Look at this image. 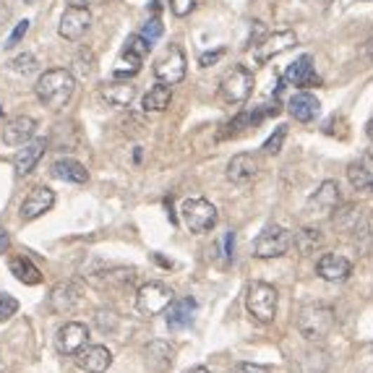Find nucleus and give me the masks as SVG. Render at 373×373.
Masks as SVG:
<instances>
[{
  "instance_id": "obj_1",
  "label": "nucleus",
  "mask_w": 373,
  "mask_h": 373,
  "mask_svg": "<svg viewBox=\"0 0 373 373\" xmlns=\"http://www.w3.org/2000/svg\"><path fill=\"white\" fill-rule=\"evenodd\" d=\"M76 91V79L65 68H50L37 79L34 94L47 110H63Z\"/></svg>"
},
{
  "instance_id": "obj_2",
  "label": "nucleus",
  "mask_w": 373,
  "mask_h": 373,
  "mask_svg": "<svg viewBox=\"0 0 373 373\" xmlns=\"http://www.w3.org/2000/svg\"><path fill=\"white\" fill-rule=\"evenodd\" d=\"M298 332L303 337L310 339V342H321L332 334V329L337 324V316H334V308L327 306V303H308L298 310Z\"/></svg>"
},
{
  "instance_id": "obj_3",
  "label": "nucleus",
  "mask_w": 373,
  "mask_h": 373,
  "mask_svg": "<svg viewBox=\"0 0 373 373\" xmlns=\"http://www.w3.org/2000/svg\"><path fill=\"white\" fill-rule=\"evenodd\" d=\"M280 306V292L269 282H251L246 287V308L259 324H272Z\"/></svg>"
},
{
  "instance_id": "obj_4",
  "label": "nucleus",
  "mask_w": 373,
  "mask_h": 373,
  "mask_svg": "<svg viewBox=\"0 0 373 373\" xmlns=\"http://www.w3.org/2000/svg\"><path fill=\"white\" fill-rule=\"evenodd\" d=\"M254 91V73L246 65H233L222 81H219V97L228 105H243Z\"/></svg>"
},
{
  "instance_id": "obj_5",
  "label": "nucleus",
  "mask_w": 373,
  "mask_h": 373,
  "mask_svg": "<svg viewBox=\"0 0 373 373\" xmlns=\"http://www.w3.org/2000/svg\"><path fill=\"white\" fill-rule=\"evenodd\" d=\"M181 217L185 222V228L201 235V233H209L217 225V207L207 199H185L181 207Z\"/></svg>"
},
{
  "instance_id": "obj_6",
  "label": "nucleus",
  "mask_w": 373,
  "mask_h": 373,
  "mask_svg": "<svg viewBox=\"0 0 373 373\" xmlns=\"http://www.w3.org/2000/svg\"><path fill=\"white\" fill-rule=\"evenodd\" d=\"M185 71H188V60H185L181 45H170L155 60V79L159 84H167V86L181 84L185 79Z\"/></svg>"
},
{
  "instance_id": "obj_7",
  "label": "nucleus",
  "mask_w": 373,
  "mask_h": 373,
  "mask_svg": "<svg viewBox=\"0 0 373 373\" xmlns=\"http://www.w3.org/2000/svg\"><path fill=\"white\" fill-rule=\"evenodd\" d=\"M175 301V292L167 287L164 282H144L136 292V308L144 313V316H159L167 310V306Z\"/></svg>"
},
{
  "instance_id": "obj_8",
  "label": "nucleus",
  "mask_w": 373,
  "mask_h": 373,
  "mask_svg": "<svg viewBox=\"0 0 373 373\" xmlns=\"http://www.w3.org/2000/svg\"><path fill=\"white\" fill-rule=\"evenodd\" d=\"M292 248L290 230L280 228V225H269L261 235L254 240V256L256 259H280Z\"/></svg>"
},
{
  "instance_id": "obj_9",
  "label": "nucleus",
  "mask_w": 373,
  "mask_h": 373,
  "mask_svg": "<svg viewBox=\"0 0 373 373\" xmlns=\"http://www.w3.org/2000/svg\"><path fill=\"white\" fill-rule=\"evenodd\" d=\"M84 345H89V327L81 321H65L55 332V350L60 355H76Z\"/></svg>"
},
{
  "instance_id": "obj_10",
  "label": "nucleus",
  "mask_w": 373,
  "mask_h": 373,
  "mask_svg": "<svg viewBox=\"0 0 373 373\" xmlns=\"http://www.w3.org/2000/svg\"><path fill=\"white\" fill-rule=\"evenodd\" d=\"M298 42V37H295V32H290V29H282V32H274V34H266L259 45H254V58L256 63H269L272 58H277V55L287 53L292 45Z\"/></svg>"
},
{
  "instance_id": "obj_11",
  "label": "nucleus",
  "mask_w": 373,
  "mask_h": 373,
  "mask_svg": "<svg viewBox=\"0 0 373 373\" xmlns=\"http://www.w3.org/2000/svg\"><path fill=\"white\" fill-rule=\"evenodd\" d=\"M53 207H55V193L50 191L47 185H37V188L29 191L27 199L21 201L18 214H21L24 222H34V219H39L42 214H47Z\"/></svg>"
},
{
  "instance_id": "obj_12",
  "label": "nucleus",
  "mask_w": 373,
  "mask_h": 373,
  "mask_svg": "<svg viewBox=\"0 0 373 373\" xmlns=\"http://www.w3.org/2000/svg\"><path fill=\"white\" fill-rule=\"evenodd\" d=\"M261 173V162L256 155H248V152H240L228 162V181L233 185H248L254 183Z\"/></svg>"
},
{
  "instance_id": "obj_13",
  "label": "nucleus",
  "mask_w": 373,
  "mask_h": 373,
  "mask_svg": "<svg viewBox=\"0 0 373 373\" xmlns=\"http://www.w3.org/2000/svg\"><path fill=\"white\" fill-rule=\"evenodd\" d=\"M89 27H91L89 8H73V6H68L65 13H63V18H60V27H58V32H60V37L68 39V42H79V39L89 32Z\"/></svg>"
},
{
  "instance_id": "obj_14",
  "label": "nucleus",
  "mask_w": 373,
  "mask_h": 373,
  "mask_svg": "<svg viewBox=\"0 0 373 373\" xmlns=\"http://www.w3.org/2000/svg\"><path fill=\"white\" fill-rule=\"evenodd\" d=\"M73 360L86 373H107V368L112 365V353L105 345H84L73 355Z\"/></svg>"
},
{
  "instance_id": "obj_15",
  "label": "nucleus",
  "mask_w": 373,
  "mask_h": 373,
  "mask_svg": "<svg viewBox=\"0 0 373 373\" xmlns=\"http://www.w3.org/2000/svg\"><path fill=\"white\" fill-rule=\"evenodd\" d=\"M79 303H81V290H79L73 282L55 284L53 292H50V298H47L50 310L58 313V316H68V313H73V310L79 308Z\"/></svg>"
},
{
  "instance_id": "obj_16",
  "label": "nucleus",
  "mask_w": 373,
  "mask_h": 373,
  "mask_svg": "<svg viewBox=\"0 0 373 373\" xmlns=\"http://www.w3.org/2000/svg\"><path fill=\"white\" fill-rule=\"evenodd\" d=\"M282 81L290 84V86H298V89L319 86L321 79H319V73H316V68H313V58H310V55H301L295 63L287 65Z\"/></svg>"
},
{
  "instance_id": "obj_17",
  "label": "nucleus",
  "mask_w": 373,
  "mask_h": 373,
  "mask_svg": "<svg viewBox=\"0 0 373 373\" xmlns=\"http://www.w3.org/2000/svg\"><path fill=\"white\" fill-rule=\"evenodd\" d=\"M144 363L149 371L155 373H167L175 363V347L164 339H152L144 347Z\"/></svg>"
},
{
  "instance_id": "obj_18",
  "label": "nucleus",
  "mask_w": 373,
  "mask_h": 373,
  "mask_svg": "<svg viewBox=\"0 0 373 373\" xmlns=\"http://www.w3.org/2000/svg\"><path fill=\"white\" fill-rule=\"evenodd\" d=\"M316 274L324 282H345L347 277L353 274V264L342 254H324L316 261Z\"/></svg>"
},
{
  "instance_id": "obj_19",
  "label": "nucleus",
  "mask_w": 373,
  "mask_h": 373,
  "mask_svg": "<svg viewBox=\"0 0 373 373\" xmlns=\"http://www.w3.org/2000/svg\"><path fill=\"white\" fill-rule=\"evenodd\" d=\"M24 149H18L13 157V170L16 175H29L37 167V162L45 157L47 152V138H29L27 144H21Z\"/></svg>"
},
{
  "instance_id": "obj_20",
  "label": "nucleus",
  "mask_w": 373,
  "mask_h": 373,
  "mask_svg": "<svg viewBox=\"0 0 373 373\" xmlns=\"http://www.w3.org/2000/svg\"><path fill=\"white\" fill-rule=\"evenodd\" d=\"M37 131V120L29 115H16L3 126V141L8 146H21L27 144L29 138H34Z\"/></svg>"
},
{
  "instance_id": "obj_21",
  "label": "nucleus",
  "mask_w": 373,
  "mask_h": 373,
  "mask_svg": "<svg viewBox=\"0 0 373 373\" xmlns=\"http://www.w3.org/2000/svg\"><path fill=\"white\" fill-rule=\"evenodd\" d=\"M337 204H339L337 181H324L319 185V191L308 199V207H306V209H308L310 214H327V211L337 209Z\"/></svg>"
},
{
  "instance_id": "obj_22",
  "label": "nucleus",
  "mask_w": 373,
  "mask_h": 373,
  "mask_svg": "<svg viewBox=\"0 0 373 373\" xmlns=\"http://www.w3.org/2000/svg\"><path fill=\"white\" fill-rule=\"evenodd\" d=\"M193 313H196V301L193 298H181V301H173L167 306V329L170 332H181V329L191 327L193 324Z\"/></svg>"
},
{
  "instance_id": "obj_23",
  "label": "nucleus",
  "mask_w": 373,
  "mask_h": 373,
  "mask_svg": "<svg viewBox=\"0 0 373 373\" xmlns=\"http://www.w3.org/2000/svg\"><path fill=\"white\" fill-rule=\"evenodd\" d=\"M287 110H290V115L298 120V123H310V120L319 115L321 102L316 100L310 91H298V94H292L290 97Z\"/></svg>"
},
{
  "instance_id": "obj_24",
  "label": "nucleus",
  "mask_w": 373,
  "mask_h": 373,
  "mask_svg": "<svg viewBox=\"0 0 373 373\" xmlns=\"http://www.w3.org/2000/svg\"><path fill=\"white\" fill-rule=\"evenodd\" d=\"M347 181L353 183L355 191H373V152L363 155L358 162L347 167Z\"/></svg>"
},
{
  "instance_id": "obj_25",
  "label": "nucleus",
  "mask_w": 373,
  "mask_h": 373,
  "mask_svg": "<svg viewBox=\"0 0 373 373\" xmlns=\"http://www.w3.org/2000/svg\"><path fill=\"white\" fill-rule=\"evenodd\" d=\"M102 97L112 107H128L133 102V97H136V86L128 81V79H118V81L102 86Z\"/></svg>"
},
{
  "instance_id": "obj_26",
  "label": "nucleus",
  "mask_w": 373,
  "mask_h": 373,
  "mask_svg": "<svg viewBox=\"0 0 373 373\" xmlns=\"http://www.w3.org/2000/svg\"><path fill=\"white\" fill-rule=\"evenodd\" d=\"M53 178L58 181H65V183H86L89 181V170L84 167L79 159H71V157H63V159H58L53 164Z\"/></svg>"
},
{
  "instance_id": "obj_27",
  "label": "nucleus",
  "mask_w": 373,
  "mask_h": 373,
  "mask_svg": "<svg viewBox=\"0 0 373 373\" xmlns=\"http://www.w3.org/2000/svg\"><path fill=\"white\" fill-rule=\"evenodd\" d=\"M170 100H173V89H170L167 84L157 81L155 86L144 94L141 107H144V112H164V110L170 107Z\"/></svg>"
},
{
  "instance_id": "obj_28",
  "label": "nucleus",
  "mask_w": 373,
  "mask_h": 373,
  "mask_svg": "<svg viewBox=\"0 0 373 373\" xmlns=\"http://www.w3.org/2000/svg\"><path fill=\"white\" fill-rule=\"evenodd\" d=\"M8 269L18 282H24V284H39L42 282V272L32 264V259H27V256H13V259L8 261Z\"/></svg>"
},
{
  "instance_id": "obj_29",
  "label": "nucleus",
  "mask_w": 373,
  "mask_h": 373,
  "mask_svg": "<svg viewBox=\"0 0 373 373\" xmlns=\"http://www.w3.org/2000/svg\"><path fill=\"white\" fill-rule=\"evenodd\" d=\"M292 243H295V248H298L303 256H310L324 246V235H321V230H316V228H303L298 235L292 237Z\"/></svg>"
},
{
  "instance_id": "obj_30",
  "label": "nucleus",
  "mask_w": 373,
  "mask_h": 373,
  "mask_svg": "<svg viewBox=\"0 0 373 373\" xmlns=\"http://www.w3.org/2000/svg\"><path fill=\"white\" fill-rule=\"evenodd\" d=\"M141 58H136V55H131L123 50V55L118 58V63H115V68H112V73H115V79H133L138 71H141Z\"/></svg>"
},
{
  "instance_id": "obj_31",
  "label": "nucleus",
  "mask_w": 373,
  "mask_h": 373,
  "mask_svg": "<svg viewBox=\"0 0 373 373\" xmlns=\"http://www.w3.org/2000/svg\"><path fill=\"white\" fill-rule=\"evenodd\" d=\"M8 65L13 73H24V76H29V73L37 71V58L32 53H21V55H16Z\"/></svg>"
},
{
  "instance_id": "obj_32",
  "label": "nucleus",
  "mask_w": 373,
  "mask_h": 373,
  "mask_svg": "<svg viewBox=\"0 0 373 373\" xmlns=\"http://www.w3.org/2000/svg\"><path fill=\"white\" fill-rule=\"evenodd\" d=\"M149 50H152V42H146L141 34H131L126 39V53L136 55V58H141V60L149 55Z\"/></svg>"
},
{
  "instance_id": "obj_33",
  "label": "nucleus",
  "mask_w": 373,
  "mask_h": 373,
  "mask_svg": "<svg viewBox=\"0 0 373 373\" xmlns=\"http://www.w3.org/2000/svg\"><path fill=\"white\" fill-rule=\"evenodd\" d=\"M284 138H287V126H277V128H274V133L266 138V144H264L266 155H280V152H282Z\"/></svg>"
},
{
  "instance_id": "obj_34",
  "label": "nucleus",
  "mask_w": 373,
  "mask_h": 373,
  "mask_svg": "<svg viewBox=\"0 0 373 373\" xmlns=\"http://www.w3.org/2000/svg\"><path fill=\"white\" fill-rule=\"evenodd\" d=\"M94 321H97V327L102 329V332H115L118 329V313L110 308H100L97 310V316H94Z\"/></svg>"
},
{
  "instance_id": "obj_35",
  "label": "nucleus",
  "mask_w": 373,
  "mask_h": 373,
  "mask_svg": "<svg viewBox=\"0 0 373 373\" xmlns=\"http://www.w3.org/2000/svg\"><path fill=\"white\" fill-rule=\"evenodd\" d=\"M162 32H164V27H162V21H159V16H152L144 24V27H141V32H138V34L144 37L146 42H157V39L162 37Z\"/></svg>"
},
{
  "instance_id": "obj_36",
  "label": "nucleus",
  "mask_w": 373,
  "mask_h": 373,
  "mask_svg": "<svg viewBox=\"0 0 373 373\" xmlns=\"http://www.w3.org/2000/svg\"><path fill=\"white\" fill-rule=\"evenodd\" d=\"M18 301L8 292H0V321H8L11 316H16Z\"/></svg>"
},
{
  "instance_id": "obj_37",
  "label": "nucleus",
  "mask_w": 373,
  "mask_h": 373,
  "mask_svg": "<svg viewBox=\"0 0 373 373\" xmlns=\"http://www.w3.org/2000/svg\"><path fill=\"white\" fill-rule=\"evenodd\" d=\"M27 32H29V21L27 18H24V21H18L16 24V29H13V32H11V37H8V42H6V50H11V47H16L18 42H21V39H24V37H27Z\"/></svg>"
},
{
  "instance_id": "obj_38",
  "label": "nucleus",
  "mask_w": 373,
  "mask_h": 373,
  "mask_svg": "<svg viewBox=\"0 0 373 373\" xmlns=\"http://www.w3.org/2000/svg\"><path fill=\"white\" fill-rule=\"evenodd\" d=\"M193 8H196V0H170V11L178 18H185Z\"/></svg>"
},
{
  "instance_id": "obj_39",
  "label": "nucleus",
  "mask_w": 373,
  "mask_h": 373,
  "mask_svg": "<svg viewBox=\"0 0 373 373\" xmlns=\"http://www.w3.org/2000/svg\"><path fill=\"white\" fill-rule=\"evenodd\" d=\"M233 373H269V368L259 363H237Z\"/></svg>"
},
{
  "instance_id": "obj_40",
  "label": "nucleus",
  "mask_w": 373,
  "mask_h": 373,
  "mask_svg": "<svg viewBox=\"0 0 373 373\" xmlns=\"http://www.w3.org/2000/svg\"><path fill=\"white\" fill-rule=\"evenodd\" d=\"M222 55H225V50H222V47H219L217 53H204L199 58V65L201 68H209V65H214L219 60V58H222Z\"/></svg>"
},
{
  "instance_id": "obj_41",
  "label": "nucleus",
  "mask_w": 373,
  "mask_h": 373,
  "mask_svg": "<svg viewBox=\"0 0 373 373\" xmlns=\"http://www.w3.org/2000/svg\"><path fill=\"white\" fill-rule=\"evenodd\" d=\"M233 251H235V233L230 230L228 235H225V259H233Z\"/></svg>"
},
{
  "instance_id": "obj_42",
  "label": "nucleus",
  "mask_w": 373,
  "mask_h": 373,
  "mask_svg": "<svg viewBox=\"0 0 373 373\" xmlns=\"http://www.w3.org/2000/svg\"><path fill=\"white\" fill-rule=\"evenodd\" d=\"M8 243H11L8 233H6V230H0V256L6 254V248H8Z\"/></svg>"
},
{
  "instance_id": "obj_43",
  "label": "nucleus",
  "mask_w": 373,
  "mask_h": 373,
  "mask_svg": "<svg viewBox=\"0 0 373 373\" xmlns=\"http://www.w3.org/2000/svg\"><path fill=\"white\" fill-rule=\"evenodd\" d=\"M68 6H73V8H89L91 0H65Z\"/></svg>"
},
{
  "instance_id": "obj_44",
  "label": "nucleus",
  "mask_w": 373,
  "mask_h": 373,
  "mask_svg": "<svg viewBox=\"0 0 373 373\" xmlns=\"http://www.w3.org/2000/svg\"><path fill=\"white\" fill-rule=\"evenodd\" d=\"M185 373H211V371L207 368V365H193V368H188Z\"/></svg>"
},
{
  "instance_id": "obj_45",
  "label": "nucleus",
  "mask_w": 373,
  "mask_h": 373,
  "mask_svg": "<svg viewBox=\"0 0 373 373\" xmlns=\"http://www.w3.org/2000/svg\"><path fill=\"white\" fill-rule=\"evenodd\" d=\"M368 138H373V120L368 123Z\"/></svg>"
},
{
  "instance_id": "obj_46",
  "label": "nucleus",
  "mask_w": 373,
  "mask_h": 373,
  "mask_svg": "<svg viewBox=\"0 0 373 373\" xmlns=\"http://www.w3.org/2000/svg\"><path fill=\"white\" fill-rule=\"evenodd\" d=\"M0 112H3V107H0Z\"/></svg>"
}]
</instances>
